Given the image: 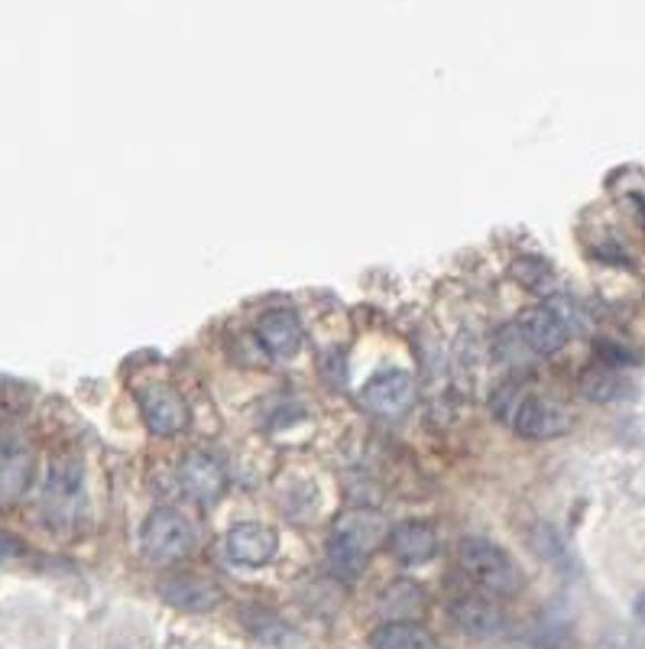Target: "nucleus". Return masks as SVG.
Segmentation results:
<instances>
[{"label": "nucleus", "instance_id": "obj_1", "mask_svg": "<svg viewBox=\"0 0 645 649\" xmlns=\"http://www.w3.org/2000/svg\"><path fill=\"white\" fill-rule=\"evenodd\" d=\"M387 523L377 514L367 510H354L331 523L328 533V559L345 568V571H360V565L367 562L380 542H387Z\"/></svg>", "mask_w": 645, "mask_h": 649}, {"label": "nucleus", "instance_id": "obj_2", "mask_svg": "<svg viewBox=\"0 0 645 649\" xmlns=\"http://www.w3.org/2000/svg\"><path fill=\"white\" fill-rule=\"evenodd\" d=\"M458 562L490 595L513 598L522 588V571H519L516 559L493 539H480V536L464 539L458 549Z\"/></svg>", "mask_w": 645, "mask_h": 649}, {"label": "nucleus", "instance_id": "obj_3", "mask_svg": "<svg viewBox=\"0 0 645 649\" xmlns=\"http://www.w3.org/2000/svg\"><path fill=\"white\" fill-rule=\"evenodd\" d=\"M140 546L153 562H182L195 549V529L173 507H156L140 526Z\"/></svg>", "mask_w": 645, "mask_h": 649}, {"label": "nucleus", "instance_id": "obj_4", "mask_svg": "<svg viewBox=\"0 0 645 649\" xmlns=\"http://www.w3.org/2000/svg\"><path fill=\"white\" fill-rule=\"evenodd\" d=\"M136 403H140V416H143L146 429L153 435H160V438L178 435L188 426V403L170 384L140 387L136 389Z\"/></svg>", "mask_w": 645, "mask_h": 649}, {"label": "nucleus", "instance_id": "obj_5", "mask_svg": "<svg viewBox=\"0 0 645 649\" xmlns=\"http://www.w3.org/2000/svg\"><path fill=\"white\" fill-rule=\"evenodd\" d=\"M360 403H364L367 413H373L380 419H399L416 403V381L406 371H383L380 377H373L364 387Z\"/></svg>", "mask_w": 645, "mask_h": 649}, {"label": "nucleus", "instance_id": "obj_6", "mask_svg": "<svg viewBox=\"0 0 645 649\" xmlns=\"http://www.w3.org/2000/svg\"><path fill=\"white\" fill-rule=\"evenodd\" d=\"M224 552H227V559L234 565L259 568V565L276 559L279 536H276V529H269L263 523H237L224 536Z\"/></svg>", "mask_w": 645, "mask_h": 649}, {"label": "nucleus", "instance_id": "obj_7", "mask_svg": "<svg viewBox=\"0 0 645 649\" xmlns=\"http://www.w3.org/2000/svg\"><path fill=\"white\" fill-rule=\"evenodd\" d=\"M513 429L522 438H532V442H545V438H559L561 433L571 429V416L567 409L549 399V396H529L522 399L513 413Z\"/></svg>", "mask_w": 645, "mask_h": 649}, {"label": "nucleus", "instance_id": "obj_8", "mask_svg": "<svg viewBox=\"0 0 645 649\" xmlns=\"http://www.w3.org/2000/svg\"><path fill=\"white\" fill-rule=\"evenodd\" d=\"M516 335L535 354H559L567 345V322L552 305H532L516 318Z\"/></svg>", "mask_w": 645, "mask_h": 649}, {"label": "nucleus", "instance_id": "obj_9", "mask_svg": "<svg viewBox=\"0 0 645 649\" xmlns=\"http://www.w3.org/2000/svg\"><path fill=\"white\" fill-rule=\"evenodd\" d=\"M178 484L195 504H212L224 494L227 475L212 452H188L178 465Z\"/></svg>", "mask_w": 645, "mask_h": 649}, {"label": "nucleus", "instance_id": "obj_10", "mask_svg": "<svg viewBox=\"0 0 645 649\" xmlns=\"http://www.w3.org/2000/svg\"><path fill=\"white\" fill-rule=\"evenodd\" d=\"M33 480V455L17 438H0V507L17 504Z\"/></svg>", "mask_w": 645, "mask_h": 649}, {"label": "nucleus", "instance_id": "obj_11", "mask_svg": "<svg viewBox=\"0 0 645 649\" xmlns=\"http://www.w3.org/2000/svg\"><path fill=\"white\" fill-rule=\"evenodd\" d=\"M259 345L273 357H293L301 345V322L293 308H273L257 322Z\"/></svg>", "mask_w": 645, "mask_h": 649}, {"label": "nucleus", "instance_id": "obj_12", "mask_svg": "<svg viewBox=\"0 0 645 649\" xmlns=\"http://www.w3.org/2000/svg\"><path fill=\"white\" fill-rule=\"evenodd\" d=\"M387 546L399 562L422 565L438 552V533L431 529L429 523H416V519L399 523L396 529H389Z\"/></svg>", "mask_w": 645, "mask_h": 649}, {"label": "nucleus", "instance_id": "obj_13", "mask_svg": "<svg viewBox=\"0 0 645 649\" xmlns=\"http://www.w3.org/2000/svg\"><path fill=\"white\" fill-rule=\"evenodd\" d=\"M160 595L170 601L173 607L182 610H212L217 605V585H212L208 578H198V575H173V578H163L160 581Z\"/></svg>", "mask_w": 645, "mask_h": 649}, {"label": "nucleus", "instance_id": "obj_14", "mask_svg": "<svg viewBox=\"0 0 645 649\" xmlns=\"http://www.w3.org/2000/svg\"><path fill=\"white\" fill-rule=\"evenodd\" d=\"M370 649H434V637L416 620H387L370 633Z\"/></svg>", "mask_w": 645, "mask_h": 649}, {"label": "nucleus", "instance_id": "obj_15", "mask_svg": "<svg viewBox=\"0 0 645 649\" xmlns=\"http://www.w3.org/2000/svg\"><path fill=\"white\" fill-rule=\"evenodd\" d=\"M454 620L471 637H493L503 630V613L483 598H464L454 605Z\"/></svg>", "mask_w": 645, "mask_h": 649}, {"label": "nucleus", "instance_id": "obj_16", "mask_svg": "<svg viewBox=\"0 0 645 649\" xmlns=\"http://www.w3.org/2000/svg\"><path fill=\"white\" fill-rule=\"evenodd\" d=\"M72 497H79V468L55 465L52 477H49V487H45V507H49V514L65 517L72 510L69 507Z\"/></svg>", "mask_w": 645, "mask_h": 649}, {"label": "nucleus", "instance_id": "obj_17", "mask_svg": "<svg viewBox=\"0 0 645 649\" xmlns=\"http://www.w3.org/2000/svg\"><path fill=\"white\" fill-rule=\"evenodd\" d=\"M581 393L591 399V403H613L626 393V381L610 371V367H591L584 377H581Z\"/></svg>", "mask_w": 645, "mask_h": 649}, {"label": "nucleus", "instance_id": "obj_18", "mask_svg": "<svg viewBox=\"0 0 645 649\" xmlns=\"http://www.w3.org/2000/svg\"><path fill=\"white\" fill-rule=\"evenodd\" d=\"M422 610V588L412 581H396L383 591V613L392 620H412V613Z\"/></svg>", "mask_w": 645, "mask_h": 649}, {"label": "nucleus", "instance_id": "obj_19", "mask_svg": "<svg viewBox=\"0 0 645 649\" xmlns=\"http://www.w3.org/2000/svg\"><path fill=\"white\" fill-rule=\"evenodd\" d=\"M597 357L603 361V367H633V364H639V357L633 354V351H626L623 345H613V342H597Z\"/></svg>", "mask_w": 645, "mask_h": 649}, {"label": "nucleus", "instance_id": "obj_20", "mask_svg": "<svg viewBox=\"0 0 645 649\" xmlns=\"http://www.w3.org/2000/svg\"><path fill=\"white\" fill-rule=\"evenodd\" d=\"M17 556H23V542H20L13 533H3V529H0V562L17 559Z\"/></svg>", "mask_w": 645, "mask_h": 649}, {"label": "nucleus", "instance_id": "obj_21", "mask_svg": "<svg viewBox=\"0 0 645 649\" xmlns=\"http://www.w3.org/2000/svg\"><path fill=\"white\" fill-rule=\"evenodd\" d=\"M633 610H636V620L645 627V591L636 598V605H633Z\"/></svg>", "mask_w": 645, "mask_h": 649}, {"label": "nucleus", "instance_id": "obj_22", "mask_svg": "<svg viewBox=\"0 0 645 649\" xmlns=\"http://www.w3.org/2000/svg\"><path fill=\"white\" fill-rule=\"evenodd\" d=\"M636 205H639V215H643V224H645V199H639V195H636Z\"/></svg>", "mask_w": 645, "mask_h": 649}]
</instances>
